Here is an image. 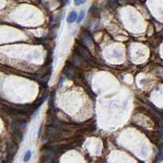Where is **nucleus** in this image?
Instances as JSON below:
<instances>
[{
	"label": "nucleus",
	"instance_id": "nucleus-1",
	"mask_svg": "<svg viewBox=\"0 0 163 163\" xmlns=\"http://www.w3.org/2000/svg\"><path fill=\"white\" fill-rule=\"evenodd\" d=\"M78 53H79V54L80 55H81L82 57L85 58L86 61H88V62H93V58L91 57V56H90V54L89 53V52H87L86 50H85V48H82V47H79L78 48Z\"/></svg>",
	"mask_w": 163,
	"mask_h": 163
},
{
	"label": "nucleus",
	"instance_id": "nucleus-3",
	"mask_svg": "<svg viewBox=\"0 0 163 163\" xmlns=\"http://www.w3.org/2000/svg\"><path fill=\"white\" fill-rule=\"evenodd\" d=\"M108 5L110 8L115 9L117 7V0H108Z\"/></svg>",
	"mask_w": 163,
	"mask_h": 163
},
{
	"label": "nucleus",
	"instance_id": "nucleus-6",
	"mask_svg": "<svg viewBox=\"0 0 163 163\" xmlns=\"http://www.w3.org/2000/svg\"><path fill=\"white\" fill-rule=\"evenodd\" d=\"M85 2H86V0H75V4H76V6H79L85 3Z\"/></svg>",
	"mask_w": 163,
	"mask_h": 163
},
{
	"label": "nucleus",
	"instance_id": "nucleus-4",
	"mask_svg": "<svg viewBox=\"0 0 163 163\" xmlns=\"http://www.w3.org/2000/svg\"><path fill=\"white\" fill-rule=\"evenodd\" d=\"M31 151H27L26 153L25 154V156H24V161L25 162H27V161L30 160V158H31Z\"/></svg>",
	"mask_w": 163,
	"mask_h": 163
},
{
	"label": "nucleus",
	"instance_id": "nucleus-5",
	"mask_svg": "<svg viewBox=\"0 0 163 163\" xmlns=\"http://www.w3.org/2000/svg\"><path fill=\"white\" fill-rule=\"evenodd\" d=\"M84 16H85V12H84V11H82V12H81L80 13V15H79L78 19H77V22H78V23L81 22V21L83 20Z\"/></svg>",
	"mask_w": 163,
	"mask_h": 163
},
{
	"label": "nucleus",
	"instance_id": "nucleus-7",
	"mask_svg": "<svg viewBox=\"0 0 163 163\" xmlns=\"http://www.w3.org/2000/svg\"><path fill=\"white\" fill-rule=\"evenodd\" d=\"M120 1H121V2H123V1H124V0H120Z\"/></svg>",
	"mask_w": 163,
	"mask_h": 163
},
{
	"label": "nucleus",
	"instance_id": "nucleus-2",
	"mask_svg": "<svg viewBox=\"0 0 163 163\" xmlns=\"http://www.w3.org/2000/svg\"><path fill=\"white\" fill-rule=\"evenodd\" d=\"M76 18H77V13L76 12H70V14L68 16L67 20L66 21H67V22H69V23H72L76 20Z\"/></svg>",
	"mask_w": 163,
	"mask_h": 163
}]
</instances>
